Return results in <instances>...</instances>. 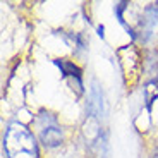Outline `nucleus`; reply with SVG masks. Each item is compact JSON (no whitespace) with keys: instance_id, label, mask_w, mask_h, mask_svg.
<instances>
[{"instance_id":"7ed1b4c3","label":"nucleus","mask_w":158,"mask_h":158,"mask_svg":"<svg viewBox=\"0 0 158 158\" xmlns=\"http://www.w3.org/2000/svg\"><path fill=\"white\" fill-rule=\"evenodd\" d=\"M89 112L95 117H102L103 115V96L102 91L98 89V86H93V91H91V103H89Z\"/></svg>"},{"instance_id":"20e7f679","label":"nucleus","mask_w":158,"mask_h":158,"mask_svg":"<svg viewBox=\"0 0 158 158\" xmlns=\"http://www.w3.org/2000/svg\"><path fill=\"white\" fill-rule=\"evenodd\" d=\"M57 65L62 69V72L65 76H71V77H74L77 83H81V71H79V67L74 62H69V60H57Z\"/></svg>"},{"instance_id":"f03ea898","label":"nucleus","mask_w":158,"mask_h":158,"mask_svg":"<svg viewBox=\"0 0 158 158\" xmlns=\"http://www.w3.org/2000/svg\"><path fill=\"white\" fill-rule=\"evenodd\" d=\"M35 127H36V132H38L40 141L43 143L45 146L55 148L64 141L62 129L59 127L57 120L52 117L50 114H45V112L40 114L38 117L35 118Z\"/></svg>"},{"instance_id":"f257e3e1","label":"nucleus","mask_w":158,"mask_h":158,"mask_svg":"<svg viewBox=\"0 0 158 158\" xmlns=\"http://www.w3.org/2000/svg\"><path fill=\"white\" fill-rule=\"evenodd\" d=\"M4 150L7 158H38V146L29 129L19 122L9 124L4 136Z\"/></svg>"}]
</instances>
